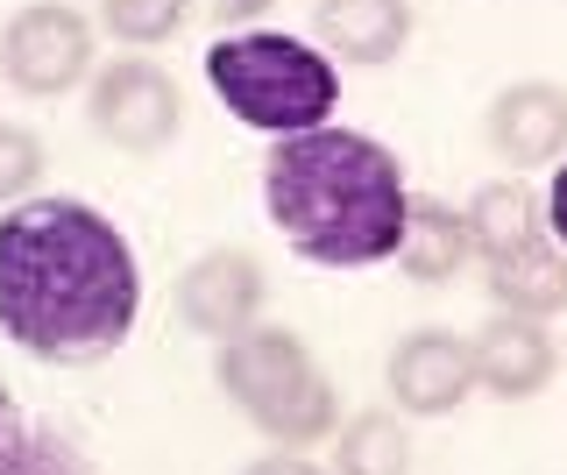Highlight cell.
<instances>
[{
  "mask_svg": "<svg viewBox=\"0 0 567 475\" xmlns=\"http://www.w3.org/2000/svg\"><path fill=\"white\" fill-rule=\"evenodd\" d=\"M262 206L306 262L319 270H369L398 256L404 235V185L398 149H383L362 128L319 121L306 135H277L262 156Z\"/></svg>",
  "mask_w": 567,
  "mask_h": 475,
  "instance_id": "7a4b0ae2",
  "label": "cell"
},
{
  "mask_svg": "<svg viewBox=\"0 0 567 475\" xmlns=\"http://www.w3.org/2000/svg\"><path fill=\"white\" fill-rule=\"evenodd\" d=\"M333 475H412V426L398 404L354 412L333 426Z\"/></svg>",
  "mask_w": 567,
  "mask_h": 475,
  "instance_id": "5bb4252c",
  "label": "cell"
},
{
  "mask_svg": "<svg viewBox=\"0 0 567 475\" xmlns=\"http://www.w3.org/2000/svg\"><path fill=\"white\" fill-rule=\"evenodd\" d=\"M398 262L412 285H454L461 270L475 262L468 249V214H454L447 199H425L412 192V206H404V235H398Z\"/></svg>",
  "mask_w": 567,
  "mask_h": 475,
  "instance_id": "4fadbf2b",
  "label": "cell"
},
{
  "mask_svg": "<svg viewBox=\"0 0 567 475\" xmlns=\"http://www.w3.org/2000/svg\"><path fill=\"white\" fill-rule=\"evenodd\" d=\"M142 320V262L85 199H22L0 214V333L50 369L106 362Z\"/></svg>",
  "mask_w": 567,
  "mask_h": 475,
  "instance_id": "6da1fadb",
  "label": "cell"
},
{
  "mask_svg": "<svg viewBox=\"0 0 567 475\" xmlns=\"http://www.w3.org/2000/svg\"><path fill=\"white\" fill-rule=\"evenodd\" d=\"M383 391L404 419H447L475 397V362L468 333L454 327H412L383 362Z\"/></svg>",
  "mask_w": 567,
  "mask_h": 475,
  "instance_id": "ba28073f",
  "label": "cell"
},
{
  "mask_svg": "<svg viewBox=\"0 0 567 475\" xmlns=\"http://www.w3.org/2000/svg\"><path fill=\"white\" fill-rule=\"evenodd\" d=\"M213 383H220V397L270 447L306 454L319 440H333V426H341V391L312 362L306 333H291V327L256 320V327L227 333V341H213Z\"/></svg>",
  "mask_w": 567,
  "mask_h": 475,
  "instance_id": "3957f363",
  "label": "cell"
},
{
  "mask_svg": "<svg viewBox=\"0 0 567 475\" xmlns=\"http://www.w3.org/2000/svg\"><path fill=\"white\" fill-rule=\"evenodd\" d=\"M43 178V143L22 121H0V206H22Z\"/></svg>",
  "mask_w": 567,
  "mask_h": 475,
  "instance_id": "e0dca14e",
  "label": "cell"
},
{
  "mask_svg": "<svg viewBox=\"0 0 567 475\" xmlns=\"http://www.w3.org/2000/svg\"><path fill=\"white\" fill-rule=\"evenodd\" d=\"M262 298H270V270L256 249H206L177 277V320L206 341H227L262 320Z\"/></svg>",
  "mask_w": 567,
  "mask_h": 475,
  "instance_id": "9c48e42d",
  "label": "cell"
},
{
  "mask_svg": "<svg viewBox=\"0 0 567 475\" xmlns=\"http://www.w3.org/2000/svg\"><path fill=\"white\" fill-rule=\"evenodd\" d=\"M241 475H333V468H319L312 454H298V447H270V454H256Z\"/></svg>",
  "mask_w": 567,
  "mask_h": 475,
  "instance_id": "d6986e66",
  "label": "cell"
},
{
  "mask_svg": "<svg viewBox=\"0 0 567 475\" xmlns=\"http://www.w3.org/2000/svg\"><path fill=\"white\" fill-rule=\"evenodd\" d=\"M100 37L71 0H29L0 22V79L22 100H64L93 79Z\"/></svg>",
  "mask_w": 567,
  "mask_h": 475,
  "instance_id": "8992f818",
  "label": "cell"
},
{
  "mask_svg": "<svg viewBox=\"0 0 567 475\" xmlns=\"http://www.w3.org/2000/svg\"><path fill=\"white\" fill-rule=\"evenodd\" d=\"M312 43L333 64H390L412 43V0H312Z\"/></svg>",
  "mask_w": 567,
  "mask_h": 475,
  "instance_id": "7c38bea8",
  "label": "cell"
},
{
  "mask_svg": "<svg viewBox=\"0 0 567 475\" xmlns=\"http://www.w3.org/2000/svg\"><path fill=\"white\" fill-rule=\"evenodd\" d=\"M192 22V0H100V29L128 50H156Z\"/></svg>",
  "mask_w": 567,
  "mask_h": 475,
  "instance_id": "2e32d148",
  "label": "cell"
},
{
  "mask_svg": "<svg viewBox=\"0 0 567 475\" xmlns=\"http://www.w3.org/2000/svg\"><path fill=\"white\" fill-rule=\"evenodd\" d=\"M468 362H475V391H489L504 404H532L560 376V341L546 333V320L489 306V320L468 333Z\"/></svg>",
  "mask_w": 567,
  "mask_h": 475,
  "instance_id": "30bf717a",
  "label": "cell"
},
{
  "mask_svg": "<svg viewBox=\"0 0 567 475\" xmlns=\"http://www.w3.org/2000/svg\"><path fill=\"white\" fill-rule=\"evenodd\" d=\"M461 214H468V249L496 312H525V320L567 312V249L546 227V199L518 171L489 178Z\"/></svg>",
  "mask_w": 567,
  "mask_h": 475,
  "instance_id": "5b68a950",
  "label": "cell"
},
{
  "mask_svg": "<svg viewBox=\"0 0 567 475\" xmlns=\"http://www.w3.org/2000/svg\"><path fill=\"white\" fill-rule=\"evenodd\" d=\"M0 475H93V468L58 426H43L14 397H0Z\"/></svg>",
  "mask_w": 567,
  "mask_h": 475,
  "instance_id": "9a60e30c",
  "label": "cell"
},
{
  "mask_svg": "<svg viewBox=\"0 0 567 475\" xmlns=\"http://www.w3.org/2000/svg\"><path fill=\"white\" fill-rule=\"evenodd\" d=\"M206 85L227 114L256 135H306L341 107V64L319 43L277 37V29H227L206 43Z\"/></svg>",
  "mask_w": 567,
  "mask_h": 475,
  "instance_id": "277c9868",
  "label": "cell"
},
{
  "mask_svg": "<svg viewBox=\"0 0 567 475\" xmlns=\"http://www.w3.org/2000/svg\"><path fill=\"white\" fill-rule=\"evenodd\" d=\"M85 128L106 149L156 156L185 128V93H177V79L156 58H106L85 79Z\"/></svg>",
  "mask_w": 567,
  "mask_h": 475,
  "instance_id": "52a82bcc",
  "label": "cell"
},
{
  "mask_svg": "<svg viewBox=\"0 0 567 475\" xmlns=\"http://www.w3.org/2000/svg\"><path fill=\"white\" fill-rule=\"evenodd\" d=\"M262 8H270V0H192V14H206L220 37H227V29H248Z\"/></svg>",
  "mask_w": 567,
  "mask_h": 475,
  "instance_id": "ac0fdd59",
  "label": "cell"
},
{
  "mask_svg": "<svg viewBox=\"0 0 567 475\" xmlns=\"http://www.w3.org/2000/svg\"><path fill=\"white\" fill-rule=\"evenodd\" d=\"M483 143L496 149L504 171H539L567 156V85L554 79H518L489 93L483 107Z\"/></svg>",
  "mask_w": 567,
  "mask_h": 475,
  "instance_id": "8fae6325",
  "label": "cell"
},
{
  "mask_svg": "<svg viewBox=\"0 0 567 475\" xmlns=\"http://www.w3.org/2000/svg\"><path fill=\"white\" fill-rule=\"evenodd\" d=\"M546 227H554V241L567 249V156H560L554 185H546Z\"/></svg>",
  "mask_w": 567,
  "mask_h": 475,
  "instance_id": "ffe728a7",
  "label": "cell"
}]
</instances>
